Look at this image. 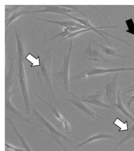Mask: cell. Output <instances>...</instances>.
Wrapping results in <instances>:
<instances>
[{
  "label": "cell",
  "instance_id": "cell-12",
  "mask_svg": "<svg viewBox=\"0 0 134 151\" xmlns=\"http://www.w3.org/2000/svg\"><path fill=\"white\" fill-rule=\"evenodd\" d=\"M22 6V5L14 6L11 9H7V10L9 11L10 12L9 13L8 16L5 19V28L9 24L11 23L19 17L25 14H27V13L30 12L29 10L32 9L34 6H26L23 10H19V9H20Z\"/></svg>",
  "mask_w": 134,
  "mask_h": 151
},
{
  "label": "cell",
  "instance_id": "cell-18",
  "mask_svg": "<svg viewBox=\"0 0 134 151\" xmlns=\"http://www.w3.org/2000/svg\"><path fill=\"white\" fill-rule=\"evenodd\" d=\"M129 128L128 132L125 135H124L119 141L117 143V145L116 146L114 151H117L118 148L120 147L122 145L124 144L125 142H127L131 139H133L134 138V124H132Z\"/></svg>",
  "mask_w": 134,
  "mask_h": 151
},
{
  "label": "cell",
  "instance_id": "cell-25",
  "mask_svg": "<svg viewBox=\"0 0 134 151\" xmlns=\"http://www.w3.org/2000/svg\"><path fill=\"white\" fill-rule=\"evenodd\" d=\"M5 148H7V149L13 151H25L23 149L14 147V146L9 144L6 142H5Z\"/></svg>",
  "mask_w": 134,
  "mask_h": 151
},
{
  "label": "cell",
  "instance_id": "cell-21",
  "mask_svg": "<svg viewBox=\"0 0 134 151\" xmlns=\"http://www.w3.org/2000/svg\"><path fill=\"white\" fill-rule=\"evenodd\" d=\"M113 123V124H115L120 129L118 131L119 132L122 131H128L129 130V126L127 124V121H126L124 123L117 117L116 119L114 121Z\"/></svg>",
  "mask_w": 134,
  "mask_h": 151
},
{
  "label": "cell",
  "instance_id": "cell-15",
  "mask_svg": "<svg viewBox=\"0 0 134 151\" xmlns=\"http://www.w3.org/2000/svg\"><path fill=\"white\" fill-rule=\"evenodd\" d=\"M97 45H98L101 52L105 56L113 57L122 58H130L128 56L122 54L120 52H118L117 49L104 46L98 42Z\"/></svg>",
  "mask_w": 134,
  "mask_h": 151
},
{
  "label": "cell",
  "instance_id": "cell-2",
  "mask_svg": "<svg viewBox=\"0 0 134 151\" xmlns=\"http://www.w3.org/2000/svg\"><path fill=\"white\" fill-rule=\"evenodd\" d=\"M16 38L19 59V69L17 75V81L19 83V88L25 104L26 114L28 115L29 114L31 111V104L29 97L27 77L24 65L23 47L19 35H17Z\"/></svg>",
  "mask_w": 134,
  "mask_h": 151
},
{
  "label": "cell",
  "instance_id": "cell-14",
  "mask_svg": "<svg viewBox=\"0 0 134 151\" xmlns=\"http://www.w3.org/2000/svg\"><path fill=\"white\" fill-rule=\"evenodd\" d=\"M102 139H111L117 140V139L115 135H111V134H106V133H101L100 134H96L92 136L91 137L89 138L84 142L78 143L75 147L76 148H80V147H84L85 145L88 143L93 142L94 141L97 140Z\"/></svg>",
  "mask_w": 134,
  "mask_h": 151
},
{
  "label": "cell",
  "instance_id": "cell-26",
  "mask_svg": "<svg viewBox=\"0 0 134 151\" xmlns=\"http://www.w3.org/2000/svg\"><path fill=\"white\" fill-rule=\"evenodd\" d=\"M134 92V84L127 87L124 89L123 94L125 95Z\"/></svg>",
  "mask_w": 134,
  "mask_h": 151
},
{
  "label": "cell",
  "instance_id": "cell-13",
  "mask_svg": "<svg viewBox=\"0 0 134 151\" xmlns=\"http://www.w3.org/2000/svg\"><path fill=\"white\" fill-rule=\"evenodd\" d=\"M29 16L30 17L32 18L36 19V20L55 24L61 26V27H63V28H67V27H75V26H77V27H82V28L84 29H90V28L85 27V26L82 25V24L79 23L78 22L74 21V20H66L56 21V20H47V19H45L39 18L34 17L32 16L31 15H29Z\"/></svg>",
  "mask_w": 134,
  "mask_h": 151
},
{
  "label": "cell",
  "instance_id": "cell-29",
  "mask_svg": "<svg viewBox=\"0 0 134 151\" xmlns=\"http://www.w3.org/2000/svg\"></svg>",
  "mask_w": 134,
  "mask_h": 151
},
{
  "label": "cell",
  "instance_id": "cell-27",
  "mask_svg": "<svg viewBox=\"0 0 134 151\" xmlns=\"http://www.w3.org/2000/svg\"><path fill=\"white\" fill-rule=\"evenodd\" d=\"M63 124L64 129L65 131L67 134H70L71 133V127L69 123L67 121L66 123H63Z\"/></svg>",
  "mask_w": 134,
  "mask_h": 151
},
{
  "label": "cell",
  "instance_id": "cell-19",
  "mask_svg": "<svg viewBox=\"0 0 134 151\" xmlns=\"http://www.w3.org/2000/svg\"><path fill=\"white\" fill-rule=\"evenodd\" d=\"M36 96H37L40 100H42V101H43L44 104H46L47 105L49 106V107L51 109L53 113L54 114V116H55V117H56L59 120L61 121L63 123H66V122H67V121L65 120L63 116L61 115V114L59 112L58 110L56 108L54 107V106H52L49 103H48L44 99H43V98L40 96L39 95L36 94Z\"/></svg>",
  "mask_w": 134,
  "mask_h": 151
},
{
  "label": "cell",
  "instance_id": "cell-9",
  "mask_svg": "<svg viewBox=\"0 0 134 151\" xmlns=\"http://www.w3.org/2000/svg\"><path fill=\"white\" fill-rule=\"evenodd\" d=\"M70 95L71 97L68 98V101L82 113L84 114L92 119H95L96 117H98L106 120V119L103 117L94 112L90 108L87 106L84 102L82 101L79 98V96H78L72 92H70Z\"/></svg>",
  "mask_w": 134,
  "mask_h": 151
},
{
  "label": "cell",
  "instance_id": "cell-11",
  "mask_svg": "<svg viewBox=\"0 0 134 151\" xmlns=\"http://www.w3.org/2000/svg\"><path fill=\"white\" fill-rule=\"evenodd\" d=\"M43 6L45 8L44 9H42V10L34 11H30L28 12L27 14L47 13L61 14V15L67 16V15L70 14L71 13H78L84 15V16L86 18H87L85 14L81 12L65 8V7L62 6L61 5H43Z\"/></svg>",
  "mask_w": 134,
  "mask_h": 151
},
{
  "label": "cell",
  "instance_id": "cell-17",
  "mask_svg": "<svg viewBox=\"0 0 134 151\" xmlns=\"http://www.w3.org/2000/svg\"><path fill=\"white\" fill-rule=\"evenodd\" d=\"M8 119L9 123L11 125L12 129L14 132L17 137L19 140H20L22 145L23 147L25 148V150L26 151H33L25 138L23 136V135H22V134H20L19 130L17 129L16 126H15L12 121L9 117H8Z\"/></svg>",
  "mask_w": 134,
  "mask_h": 151
},
{
  "label": "cell",
  "instance_id": "cell-1",
  "mask_svg": "<svg viewBox=\"0 0 134 151\" xmlns=\"http://www.w3.org/2000/svg\"><path fill=\"white\" fill-rule=\"evenodd\" d=\"M31 110L33 112L36 119L40 123L41 129H43L45 134H47L58 143L64 151H68L64 147L62 141H65L70 145L75 146V147L79 143L75 142L71 139L67 135L56 129L43 115L41 114L35 108L34 106L31 104Z\"/></svg>",
  "mask_w": 134,
  "mask_h": 151
},
{
  "label": "cell",
  "instance_id": "cell-20",
  "mask_svg": "<svg viewBox=\"0 0 134 151\" xmlns=\"http://www.w3.org/2000/svg\"><path fill=\"white\" fill-rule=\"evenodd\" d=\"M25 59L31 63L32 65L31 67L32 68L41 66L40 58L39 56H38L37 58H36L32 54L28 53L25 57Z\"/></svg>",
  "mask_w": 134,
  "mask_h": 151
},
{
  "label": "cell",
  "instance_id": "cell-5",
  "mask_svg": "<svg viewBox=\"0 0 134 151\" xmlns=\"http://www.w3.org/2000/svg\"><path fill=\"white\" fill-rule=\"evenodd\" d=\"M94 35H93L89 44L84 50L83 57L92 62H103L117 65L119 64L109 60L103 55L97 45V42L94 39Z\"/></svg>",
  "mask_w": 134,
  "mask_h": 151
},
{
  "label": "cell",
  "instance_id": "cell-3",
  "mask_svg": "<svg viewBox=\"0 0 134 151\" xmlns=\"http://www.w3.org/2000/svg\"><path fill=\"white\" fill-rule=\"evenodd\" d=\"M74 48L72 39L70 41L69 48L67 55H63L64 62L58 72L53 74L55 79L61 84L68 96H69V68L71 53Z\"/></svg>",
  "mask_w": 134,
  "mask_h": 151
},
{
  "label": "cell",
  "instance_id": "cell-8",
  "mask_svg": "<svg viewBox=\"0 0 134 151\" xmlns=\"http://www.w3.org/2000/svg\"><path fill=\"white\" fill-rule=\"evenodd\" d=\"M105 94H106L105 88L104 87H103L99 90L97 91L93 94L87 95L82 97L79 96V98L84 103L91 104L98 107L113 109L116 110H118V109L114 106L105 104L103 102L102 98Z\"/></svg>",
  "mask_w": 134,
  "mask_h": 151
},
{
  "label": "cell",
  "instance_id": "cell-10",
  "mask_svg": "<svg viewBox=\"0 0 134 151\" xmlns=\"http://www.w3.org/2000/svg\"><path fill=\"white\" fill-rule=\"evenodd\" d=\"M51 47L49 49V51L46 55L44 58V63L43 66H41V71L42 75L45 80L47 87L50 91L51 96L53 99L57 103L56 98L53 92L52 87L51 77Z\"/></svg>",
  "mask_w": 134,
  "mask_h": 151
},
{
  "label": "cell",
  "instance_id": "cell-6",
  "mask_svg": "<svg viewBox=\"0 0 134 151\" xmlns=\"http://www.w3.org/2000/svg\"><path fill=\"white\" fill-rule=\"evenodd\" d=\"M67 16L68 17L74 19V20H75V21L78 22L82 24V25H84V26H85V27L90 28V29L91 30V31H93L94 32L99 35H100L101 37H102L103 38H104V39L107 41V43L109 44L111 47H112V45L110 42H109V41L108 40V39H107L106 37L103 35V34L106 35L110 37H111L118 40L124 43V44H126V45H129V46H132V45H131L130 43H129V42L127 41L118 37L113 35L110 34V33L106 32V31L102 30L100 29L101 28H115V27H117V26H99V27H97V26H94L90 22L89 19L87 18L86 19L79 18L72 16V15H70V14H68V15H67Z\"/></svg>",
  "mask_w": 134,
  "mask_h": 151
},
{
  "label": "cell",
  "instance_id": "cell-22",
  "mask_svg": "<svg viewBox=\"0 0 134 151\" xmlns=\"http://www.w3.org/2000/svg\"><path fill=\"white\" fill-rule=\"evenodd\" d=\"M90 31H91V30L90 29H82L80 30L76 31V32H71L66 37L62 38L61 40H60V41H59V42L63 41L69 39V38H71V39H72L74 38L75 37L79 35L85 33L86 32H87Z\"/></svg>",
  "mask_w": 134,
  "mask_h": 151
},
{
  "label": "cell",
  "instance_id": "cell-23",
  "mask_svg": "<svg viewBox=\"0 0 134 151\" xmlns=\"http://www.w3.org/2000/svg\"><path fill=\"white\" fill-rule=\"evenodd\" d=\"M128 29L125 31L127 33L134 36V22L133 19H127L125 21Z\"/></svg>",
  "mask_w": 134,
  "mask_h": 151
},
{
  "label": "cell",
  "instance_id": "cell-24",
  "mask_svg": "<svg viewBox=\"0 0 134 151\" xmlns=\"http://www.w3.org/2000/svg\"><path fill=\"white\" fill-rule=\"evenodd\" d=\"M127 98H128L129 100L128 101L126 104L127 107L133 113L134 115V110L133 109L132 107H131V105L134 103V95L133 96H127Z\"/></svg>",
  "mask_w": 134,
  "mask_h": 151
},
{
  "label": "cell",
  "instance_id": "cell-16",
  "mask_svg": "<svg viewBox=\"0 0 134 151\" xmlns=\"http://www.w3.org/2000/svg\"><path fill=\"white\" fill-rule=\"evenodd\" d=\"M121 88H120L118 90L117 96V101L114 106L117 108L118 110L120 111L124 115H125L127 117L130 119L131 120V123H130L129 127L134 122V117L129 113L128 111L127 110L126 108L124 106V104H123L121 98Z\"/></svg>",
  "mask_w": 134,
  "mask_h": 151
},
{
  "label": "cell",
  "instance_id": "cell-7",
  "mask_svg": "<svg viewBox=\"0 0 134 151\" xmlns=\"http://www.w3.org/2000/svg\"><path fill=\"white\" fill-rule=\"evenodd\" d=\"M125 84L121 80L118 73H115L113 78L105 86V93L107 100L111 106H114L117 101L118 90L121 88V85Z\"/></svg>",
  "mask_w": 134,
  "mask_h": 151
},
{
  "label": "cell",
  "instance_id": "cell-28",
  "mask_svg": "<svg viewBox=\"0 0 134 151\" xmlns=\"http://www.w3.org/2000/svg\"><path fill=\"white\" fill-rule=\"evenodd\" d=\"M128 6L130 7V8H133V9H134V5Z\"/></svg>",
  "mask_w": 134,
  "mask_h": 151
},
{
  "label": "cell",
  "instance_id": "cell-4",
  "mask_svg": "<svg viewBox=\"0 0 134 151\" xmlns=\"http://www.w3.org/2000/svg\"><path fill=\"white\" fill-rule=\"evenodd\" d=\"M134 71V67L127 68H96L93 65L89 66L84 71L71 78V81H75L86 78L94 76L104 75L109 73L119 72Z\"/></svg>",
  "mask_w": 134,
  "mask_h": 151
}]
</instances>
